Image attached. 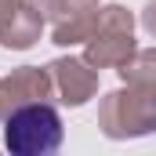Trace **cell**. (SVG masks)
I'll return each instance as SVG.
<instances>
[{"mask_svg":"<svg viewBox=\"0 0 156 156\" xmlns=\"http://www.w3.org/2000/svg\"><path fill=\"white\" fill-rule=\"evenodd\" d=\"M98 127L105 138L127 142V138H145L156 131V91L127 83L109 91L98 102Z\"/></svg>","mask_w":156,"mask_h":156,"instance_id":"obj_1","label":"cell"},{"mask_svg":"<svg viewBox=\"0 0 156 156\" xmlns=\"http://www.w3.org/2000/svg\"><path fill=\"white\" fill-rule=\"evenodd\" d=\"M62 116L51 102L18 105L4 120V145L11 156H47L62 145Z\"/></svg>","mask_w":156,"mask_h":156,"instance_id":"obj_2","label":"cell"},{"mask_svg":"<svg viewBox=\"0 0 156 156\" xmlns=\"http://www.w3.org/2000/svg\"><path fill=\"white\" fill-rule=\"evenodd\" d=\"M134 51V15L123 4H102L94 15V33L83 44V58L94 69H120Z\"/></svg>","mask_w":156,"mask_h":156,"instance_id":"obj_3","label":"cell"},{"mask_svg":"<svg viewBox=\"0 0 156 156\" xmlns=\"http://www.w3.org/2000/svg\"><path fill=\"white\" fill-rule=\"evenodd\" d=\"M51 80H55V91H58V102L62 105H83L98 94V69L83 58V55H62L55 58L51 66Z\"/></svg>","mask_w":156,"mask_h":156,"instance_id":"obj_4","label":"cell"},{"mask_svg":"<svg viewBox=\"0 0 156 156\" xmlns=\"http://www.w3.org/2000/svg\"><path fill=\"white\" fill-rule=\"evenodd\" d=\"M44 33V15L33 11L26 0H7L0 11V47L29 51Z\"/></svg>","mask_w":156,"mask_h":156,"instance_id":"obj_5","label":"cell"},{"mask_svg":"<svg viewBox=\"0 0 156 156\" xmlns=\"http://www.w3.org/2000/svg\"><path fill=\"white\" fill-rule=\"evenodd\" d=\"M4 83H7V94H11L15 109L29 105V102H47L55 94L51 69H40V66H18V69H11L4 76Z\"/></svg>","mask_w":156,"mask_h":156,"instance_id":"obj_6","label":"cell"},{"mask_svg":"<svg viewBox=\"0 0 156 156\" xmlns=\"http://www.w3.org/2000/svg\"><path fill=\"white\" fill-rule=\"evenodd\" d=\"M116 73L123 83H138V87L156 91V47H138Z\"/></svg>","mask_w":156,"mask_h":156,"instance_id":"obj_7","label":"cell"},{"mask_svg":"<svg viewBox=\"0 0 156 156\" xmlns=\"http://www.w3.org/2000/svg\"><path fill=\"white\" fill-rule=\"evenodd\" d=\"M98 7H102V0H51V22L76 18V15H94Z\"/></svg>","mask_w":156,"mask_h":156,"instance_id":"obj_8","label":"cell"},{"mask_svg":"<svg viewBox=\"0 0 156 156\" xmlns=\"http://www.w3.org/2000/svg\"><path fill=\"white\" fill-rule=\"evenodd\" d=\"M138 26L149 33V37L156 40V0H149L145 7H142V15H138Z\"/></svg>","mask_w":156,"mask_h":156,"instance_id":"obj_9","label":"cell"},{"mask_svg":"<svg viewBox=\"0 0 156 156\" xmlns=\"http://www.w3.org/2000/svg\"><path fill=\"white\" fill-rule=\"evenodd\" d=\"M15 113V102H11V94H7V83H4V76H0V123Z\"/></svg>","mask_w":156,"mask_h":156,"instance_id":"obj_10","label":"cell"},{"mask_svg":"<svg viewBox=\"0 0 156 156\" xmlns=\"http://www.w3.org/2000/svg\"><path fill=\"white\" fill-rule=\"evenodd\" d=\"M26 4H29L33 11H40L44 18H51V0H26Z\"/></svg>","mask_w":156,"mask_h":156,"instance_id":"obj_11","label":"cell"},{"mask_svg":"<svg viewBox=\"0 0 156 156\" xmlns=\"http://www.w3.org/2000/svg\"><path fill=\"white\" fill-rule=\"evenodd\" d=\"M4 4H7V0H0V11H4Z\"/></svg>","mask_w":156,"mask_h":156,"instance_id":"obj_12","label":"cell"}]
</instances>
